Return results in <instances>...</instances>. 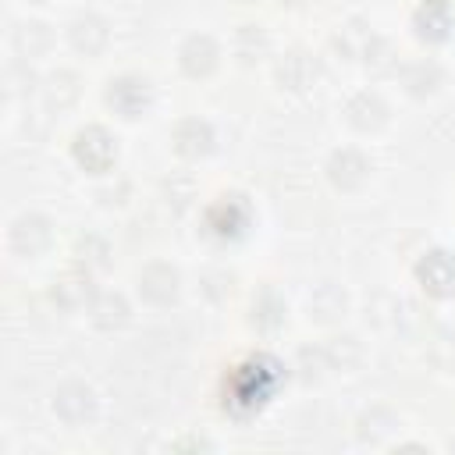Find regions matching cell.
<instances>
[{"mask_svg":"<svg viewBox=\"0 0 455 455\" xmlns=\"http://www.w3.org/2000/svg\"><path fill=\"white\" fill-rule=\"evenodd\" d=\"M174 149L185 156V160H199L213 149V128L199 117H185L178 128H174Z\"/></svg>","mask_w":455,"mask_h":455,"instance_id":"obj_11","label":"cell"},{"mask_svg":"<svg viewBox=\"0 0 455 455\" xmlns=\"http://www.w3.org/2000/svg\"><path fill=\"white\" fill-rule=\"evenodd\" d=\"M139 291L146 302L153 306H167L174 295H178V270L171 263H149L142 274H139Z\"/></svg>","mask_w":455,"mask_h":455,"instance_id":"obj_9","label":"cell"},{"mask_svg":"<svg viewBox=\"0 0 455 455\" xmlns=\"http://www.w3.org/2000/svg\"><path fill=\"white\" fill-rule=\"evenodd\" d=\"M402 78H405L409 92L423 96V92H430V89L441 82V68H437L434 60H416V64H409V68L402 71Z\"/></svg>","mask_w":455,"mask_h":455,"instance_id":"obj_19","label":"cell"},{"mask_svg":"<svg viewBox=\"0 0 455 455\" xmlns=\"http://www.w3.org/2000/svg\"><path fill=\"white\" fill-rule=\"evenodd\" d=\"M267 32H263V25H242L238 32H235V53L242 57V60H259V57H267Z\"/></svg>","mask_w":455,"mask_h":455,"instance_id":"obj_18","label":"cell"},{"mask_svg":"<svg viewBox=\"0 0 455 455\" xmlns=\"http://www.w3.org/2000/svg\"><path fill=\"white\" fill-rule=\"evenodd\" d=\"M309 309H313L316 320L327 323V320H334V316L345 313V291L334 288V284H320V288L309 295Z\"/></svg>","mask_w":455,"mask_h":455,"instance_id":"obj_17","label":"cell"},{"mask_svg":"<svg viewBox=\"0 0 455 455\" xmlns=\"http://www.w3.org/2000/svg\"><path fill=\"white\" fill-rule=\"evenodd\" d=\"M281 4H306V0H281Z\"/></svg>","mask_w":455,"mask_h":455,"instance_id":"obj_20","label":"cell"},{"mask_svg":"<svg viewBox=\"0 0 455 455\" xmlns=\"http://www.w3.org/2000/svg\"><path fill=\"white\" fill-rule=\"evenodd\" d=\"M71 153H75V160H78L85 171L107 174V171L114 167V160H117V142H114V135H110L107 128L89 124V128H82V132L75 135Z\"/></svg>","mask_w":455,"mask_h":455,"instance_id":"obj_1","label":"cell"},{"mask_svg":"<svg viewBox=\"0 0 455 455\" xmlns=\"http://www.w3.org/2000/svg\"><path fill=\"white\" fill-rule=\"evenodd\" d=\"M89 313H92V323H96L100 331H114V327H121V323L128 320V302H124V295H117V291H100V295L92 299Z\"/></svg>","mask_w":455,"mask_h":455,"instance_id":"obj_15","label":"cell"},{"mask_svg":"<svg viewBox=\"0 0 455 455\" xmlns=\"http://www.w3.org/2000/svg\"><path fill=\"white\" fill-rule=\"evenodd\" d=\"M53 412L68 423V427H82L96 416V391L82 380H68L57 387L53 395Z\"/></svg>","mask_w":455,"mask_h":455,"instance_id":"obj_4","label":"cell"},{"mask_svg":"<svg viewBox=\"0 0 455 455\" xmlns=\"http://www.w3.org/2000/svg\"><path fill=\"white\" fill-rule=\"evenodd\" d=\"M107 103H110L121 117L135 121V117H142V114L153 107V85H149L146 78H139V75H121V78L110 82Z\"/></svg>","mask_w":455,"mask_h":455,"instance_id":"obj_3","label":"cell"},{"mask_svg":"<svg viewBox=\"0 0 455 455\" xmlns=\"http://www.w3.org/2000/svg\"><path fill=\"white\" fill-rule=\"evenodd\" d=\"M68 39H71V46H75L78 53L92 57V53H100V50L107 46L110 28H107V21L96 18V14H78V18L68 25Z\"/></svg>","mask_w":455,"mask_h":455,"instance_id":"obj_10","label":"cell"},{"mask_svg":"<svg viewBox=\"0 0 455 455\" xmlns=\"http://www.w3.org/2000/svg\"><path fill=\"white\" fill-rule=\"evenodd\" d=\"M245 220H249L245 206H242L238 199H228V196L206 213V228H210L213 235H220V238H235V235H242Z\"/></svg>","mask_w":455,"mask_h":455,"instance_id":"obj_13","label":"cell"},{"mask_svg":"<svg viewBox=\"0 0 455 455\" xmlns=\"http://www.w3.org/2000/svg\"><path fill=\"white\" fill-rule=\"evenodd\" d=\"M92 281H89V270H68L57 284H53V302L60 306V309H78V306H85V299H89V288Z\"/></svg>","mask_w":455,"mask_h":455,"instance_id":"obj_14","label":"cell"},{"mask_svg":"<svg viewBox=\"0 0 455 455\" xmlns=\"http://www.w3.org/2000/svg\"><path fill=\"white\" fill-rule=\"evenodd\" d=\"M11 252H18V256H25V259H32V256H39V252H46L50 249V242H53V231H50V220L46 217H39V213H21L14 224H11Z\"/></svg>","mask_w":455,"mask_h":455,"instance_id":"obj_5","label":"cell"},{"mask_svg":"<svg viewBox=\"0 0 455 455\" xmlns=\"http://www.w3.org/2000/svg\"><path fill=\"white\" fill-rule=\"evenodd\" d=\"M416 281L423 284L427 295L448 299L455 295V256L448 249H430L416 259Z\"/></svg>","mask_w":455,"mask_h":455,"instance_id":"obj_2","label":"cell"},{"mask_svg":"<svg viewBox=\"0 0 455 455\" xmlns=\"http://www.w3.org/2000/svg\"><path fill=\"white\" fill-rule=\"evenodd\" d=\"M178 60H181V71H185L188 78H206V75L217 68L220 50H217V43H213L206 32H196V36H188V39L181 43Z\"/></svg>","mask_w":455,"mask_h":455,"instance_id":"obj_7","label":"cell"},{"mask_svg":"<svg viewBox=\"0 0 455 455\" xmlns=\"http://www.w3.org/2000/svg\"><path fill=\"white\" fill-rule=\"evenodd\" d=\"M313 78H316V64H313L309 53H302V50L288 53V57L277 64V82L288 85V89H306V85H313Z\"/></svg>","mask_w":455,"mask_h":455,"instance_id":"obj_16","label":"cell"},{"mask_svg":"<svg viewBox=\"0 0 455 455\" xmlns=\"http://www.w3.org/2000/svg\"><path fill=\"white\" fill-rule=\"evenodd\" d=\"M345 114H348V121H352L359 132H377V128L387 121V107H384V100H380L377 92H359V96H352Z\"/></svg>","mask_w":455,"mask_h":455,"instance_id":"obj_12","label":"cell"},{"mask_svg":"<svg viewBox=\"0 0 455 455\" xmlns=\"http://www.w3.org/2000/svg\"><path fill=\"white\" fill-rule=\"evenodd\" d=\"M327 174L338 188H359L366 178H370V156L359 153V149H338L331 160H327Z\"/></svg>","mask_w":455,"mask_h":455,"instance_id":"obj_8","label":"cell"},{"mask_svg":"<svg viewBox=\"0 0 455 455\" xmlns=\"http://www.w3.org/2000/svg\"><path fill=\"white\" fill-rule=\"evenodd\" d=\"M412 28L427 43H444L455 28V11L448 0H423L412 14Z\"/></svg>","mask_w":455,"mask_h":455,"instance_id":"obj_6","label":"cell"}]
</instances>
